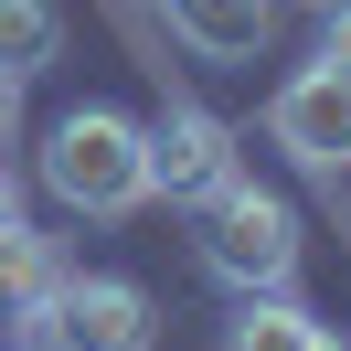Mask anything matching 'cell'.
<instances>
[{
  "label": "cell",
  "instance_id": "obj_6",
  "mask_svg": "<svg viewBox=\"0 0 351 351\" xmlns=\"http://www.w3.org/2000/svg\"><path fill=\"white\" fill-rule=\"evenodd\" d=\"M53 287H64L53 234L11 223L0 234V351H53Z\"/></svg>",
  "mask_w": 351,
  "mask_h": 351
},
{
  "label": "cell",
  "instance_id": "obj_11",
  "mask_svg": "<svg viewBox=\"0 0 351 351\" xmlns=\"http://www.w3.org/2000/svg\"><path fill=\"white\" fill-rule=\"evenodd\" d=\"M11 128H22V75L0 64V138H11Z\"/></svg>",
  "mask_w": 351,
  "mask_h": 351
},
{
  "label": "cell",
  "instance_id": "obj_2",
  "mask_svg": "<svg viewBox=\"0 0 351 351\" xmlns=\"http://www.w3.org/2000/svg\"><path fill=\"white\" fill-rule=\"evenodd\" d=\"M43 192L64 202V213H86V223L138 213V202L160 192L149 181V128L117 117V107H64L43 128Z\"/></svg>",
  "mask_w": 351,
  "mask_h": 351
},
{
  "label": "cell",
  "instance_id": "obj_9",
  "mask_svg": "<svg viewBox=\"0 0 351 351\" xmlns=\"http://www.w3.org/2000/svg\"><path fill=\"white\" fill-rule=\"evenodd\" d=\"M53 53H64V11H53V0H0V64L32 86Z\"/></svg>",
  "mask_w": 351,
  "mask_h": 351
},
{
  "label": "cell",
  "instance_id": "obj_7",
  "mask_svg": "<svg viewBox=\"0 0 351 351\" xmlns=\"http://www.w3.org/2000/svg\"><path fill=\"white\" fill-rule=\"evenodd\" d=\"M160 11L202 64H256L277 43V0H160Z\"/></svg>",
  "mask_w": 351,
  "mask_h": 351
},
{
  "label": "cell",
  "instance_id": "obj_12",
  "mask_svg": "<svg viewBox=\"0 0 351 351\" xmlns=\"http://www.w3.org/2000/svg\"><path fill=\"white\" fill-rule=\"evenodd\" d=\"M11 223H22V181L0 171V234H11Z\"/></svg>",
  "mask_w": 351,
  "mask_h": 351
},
{
  "label": "cell",
  "instance_id": "obj_13",
  "mask_svg": "<svg viewBox=\"0 0 351 351\" xmlns=\"http://www.w3.org/2000/svg\"><path fill=\"white\" fill-rule=\"evenodd\" d=\"M308 351H351V341H330V330H308Z\"/></svg>",
  "mask_w": 351,
  "mask_h": 351
},
{
  "label": "cell",
  "instance_id": "obj_8",
  "mask_svg": "<svg viewBox=\"0 0 351 351\" xmlns=\"http://www.w3.org/2000/svg\"><path fill=\"white\" fill-rule=\"evenodd\" d=\"M308 330H319V319H308L287 287H266V298H245L234 319H223V341H213V351H308Z\"/></svg>",
  "mask_w": 351,
  "mask_h": 351
},
{
  "label": "cell",
  "instance_id": "obj_5",
  "mask_svg": "<svg viewBox=\"0 0 351 351\" xmlns=\"http://www.w3.org/2000/svg\"><path fill=\"white\" fill-rule=\"evenodd\" d=\"M223 171H234V128H223L213 107H192V96H171V107L149 117V181L171 202H202Z\"/></svg>",
  "mask_w": 351,
  "mask_h": 351
},
{
  "label": "cell",
  "instance_id": "obj_10",
  "mask_svg": "<svg viewBox=\"0 0 351 351\" xmlns=\"http://www.w3.org/2000/svg\"><path fill=\"white\" fill-rule=\"evenodd\" d=\"M319 64L351 75V0H330V11H319Z\"/></svg>",
  "mask_w": 351,
  "mask_h": 351
},
{
  "label": "cell",
  "instance_id": "obj_3",
  "mask_svg": "<svg viewBox=\"0 0 351 351\" xmlns=\"http://www.w3.org/2000/svg\"><path fill=\"white\" fill-rule=\"evenodd\" d=\"M266 138H277L298 171L341 181V171H351V75H341V64H298V75L277 86V107H266Z\"/></svg>",
  "mask_w": 351,
  "mask_h": 351
},
{
  "label": "cell",
  "instance_id": "obj_4",
  "mask_svg": "<svg viewBox=\"0 0 351 351\" xmlns=\"http://www.w3.org/2000/svg\"><path fill=\"white\" fill-rule=\"evenodd\" d=\"M53 351H160V308L128 277H64L53 287Z\"/></svg>",
  "mask_w": 351,
  "mask_h": 351
},
{
  "label": "cell",
  "instance_id": "obj_1",
  "mask_svg": "<svg viewBox=\"0 0 351 351\" xmlns=\"http://www.w3.org/2000/svg\"><path fill=\"white\" fill-rule=\"evenodd\" d=\"M192 256L213 287H234V298H266V287L298 277V213H287V192H266L256 171H223L213 192L192 202Z\"/></svg>",
  "mask_w": 351,
  "mask_h": 351
}]
</instances>
